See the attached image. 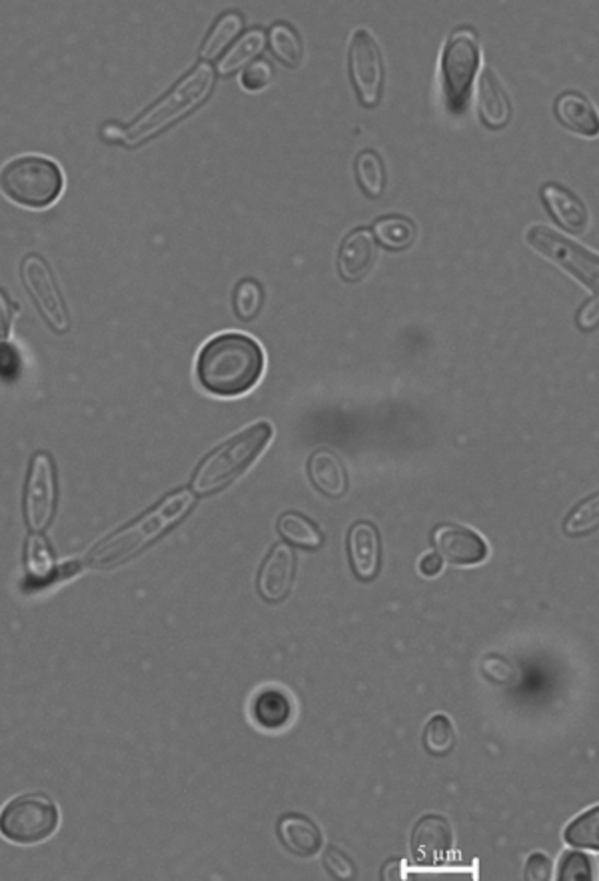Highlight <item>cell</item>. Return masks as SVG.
<instances>
[{"label": "cell", "mask_w": 599, "mask_h": 881, "mask_svg": "<svg viewBox=\"0 0 599 881\" xmlns=\"http://www.w3.org/2000/svg\"><path fill=\"white\" fill-rule=\"evenodd\" d=\"M265 372V352L246 334H220L200 350L197 360L198 383L210 395L234 398L252 390Z\"/></svg>", "instance_id": "6da1fadb"}, {"label": "cell", "mask_w": 599, "mask_h": 881, "mask_svg": "<svg viewBox=\"0 0 599 881\" xmlns=\"http://www.w3.org/2000/svg\"><path fill=\"white\" fill-rule=\"evenodd\" d=\"M195 506L192 490H178L162 500L152 510L128 524L127 528L104 538L86 554V566L93 569H113L139 556L144 548L154 544L162 533L180 522Z\"/></svg>", "instance_id": "7a4b0ae2"}, {"label": "cell", "mask_w": 599, "mask_h": 881, "mask_svg": "<svg viewBox=\"0 0 599 881\" xmlns=\"http://www.w3.org/2000/svg\"><path fill=\"white\" fill-rule=\"evenodd\" d=\"M272 436V426L268 422H258L222 442L198 466L192 475V490L200 496H208L231 486L236 478H240L262 456Z\"/></svg>", "instance_id": "3957f363"}, {"label": "cell", "mask_w": 599, "mask_h": 881, "mask_svg": "<svg viewBox=\"0 0 599 881\" xmlns=\"http://www.w3.org/2000/svg\"><path fill=\"white\" fill-rule=\"evenodd\" d=\"M214 86V70L210 64H198L190 70L183 81L174 86L156 105L150 106L142 117L134 120L132 127L122 128L120 142L127 146H137L144 140L152 139L156 132L174 125L178 118L185 117L198 105H202Z\"/></svg>", "instance_id": "277c9868"}, {"label": "cell", "mask_w": 599, "mask_h": 881, "mask_svg": "<svg viewBox=\"0 0 599 881\" xmlns=\"http://www.w3.org/2000/svg\"><path fill=\"white\" fill-rule=\"evenodd\" d=\"M64 186L58 164L45 156L24 154L0 168V192L24 209H47Z\"/></svg>", "instance_id": "5b68a950"}, {"label": "cell", "mask_w": 599, "mask_h": 881, "mask_svg": "<svg viewBox=\"0 0 599 881\" xmlns=\"http://www.w3.org/2000/svg\"><path fill=\"white\" fill-rule=\"evenodd\" d=\"M58 808L45 794H23L0 812V834L12 844L35 846L58 830Z\"/></svg>", "instance_id": "8992f818"}, {"label": "cell", "mask_w": 599, "mask_h": 881, "mask_svg": "<svg viewBox=\"0 0 599 881\" xmlns=\"http://www.w3.org/2000/svg\"><path fill=\"white\" fill-rule=\"evenodd\" d=\"M480 67V47L472 31L461 28L449 36L442 52V81L446 91L449 113L460 115L466 110L473 77Z\"/></svg>", "instance_id": "52a82bcc"}, {"label": "cell", "mask_w": 599, "mask_h": 881, "mask_svg": "<svg viewBox=\"0 0 599 881\" xmlns=\"http://www.w3.org/2000/svg\"><path fill=\"white\" fill-rule=\"evenodd\" d=\"M526 240L538 255L552 260L555 267L564 268L565 272H569L584 286H588L589 291L598 292V256L591 255L584 246L567 240L562 234L553 233L545 226H531L526 234Z\"/></svg>", "instance_id": "ba28073f"}, {"label": "cell", "mask_w": 599, "mask_h": 881, "mask_svg": "<svg viewBox=\"0 0 599 881\" xmlns=\"http://www.w3.org/2000/svg\"><path fill=\"white\" fill-rule=\"evenodd\" d=\"M21 280L28 296L35 302L36 310L57 334L70 330V314L62 292L58 289L52 270L38 255L24 256L21 262Z\"/></svg>", "instance_id": "9c48e42d"}, {"label": "cell", "mask_w": 599, "mask_h": 881, "mask_svg": "<svg viewBox=\"0 0 599 881\" xmlns=\"http://www.w3.org/2000/svg\"><path fill=\"white\" fill-rule=\"evenodd\" d=\"M57 468L50 454L38 453L31 462L24 488V518L33 532H43L57 510Z\"/></svg>", "instance_id": "30bf717a"}, {"label": "cell", "mask_w": 599, "mask_h": 881, "mask_svg": "<svg viewBox=\"0 0 599 881\" xmlns=\"http://www.w3.org/2000/svg\"><path fill=\"white\" fill-rule=\"evenodd\" d=\"M350 79L362 105L369 108L380 103L384 62L374 36L364 28L356 31L350 43Z\"/></svg>", "instance_id": "8fae6325"}, {"label": "cell", "mask_w": 599, "mask_h": 881, "mask_svg": "<svg viewBox=\"0 0 599 881\" xmlns=\"http://www.w3.org/2000/svg\"><path fill=\"white\" fill-rule=\"evenodd\" d=\"M434 545L438 556L451 566H473L488 557L484 538L463 526H439L434 532Z\"/></svg>", "instance_id": "7c38bea8"}, {"label": "cell", "mask_w": 599, "mask_h": 881, "mask_svg": "<svg viewBox=\"0 0 599 881\" xmlns=\"http://www.w3.org/2000/svg\"><path fill=\"white\" fill-rule=\"evenodd\" d=\"M294 576H296L294 550L286 544L274 545L258 572V594L266 602H284L292 590Z\"/></svg>", "instance_id": "4fadbf2b"}, {"label": "cell", "mask_w": 599, "mask_h": 881, "mask_svg": "<svg viewBox=\"0 0 599 881\" xmlns=\"http://www.w3.org/2000/svg\"><path fill=\"white\" fill-rule=\"evenodd\" d=\"M348 554L357 580L369 582L378 576L381 566V542L378 528L360 520L348 532Z\"/></svg>", "instance_id": "5bb4252c"}, {"label": "cell", "mask_w": 599, "mask_h": 881, "mask_svg": "<svg viewBox=\"0 0 599 881\" xmlns=\"http://www.w3.org/2000/svg\"><path fill=\"white\" fill-rule=\"evenodd\" d=\"M454 835L448 820L442 815H426L414 827L412 854L420 866H438L448 858Z\"/></svg>", "instance_id": "9a60e30c"}, {"label": "cell", "mask_w": 599, "mask_h": 881, "mask_svg": "<svg viewBox=\"0 0 599 881\" xmlns=\"http://www.w3.org/2000/svg\"><path fill=\"white\" fill-rule=\"evenodd\" d=\"M376 262V243L368 228H356L348 234L340 246L338 272L347 282H360L368 277Z\"/></svg>", "instance_id": "2e32d148"}, {"label": "cell", "mask_w": 599, "mask_h": 881, "mask_svg": "<svg viewBox=\"0 0 599 881\" xmlns=\"http://www.w3.org/2000/svg\"><path fill=\"white\" fill-rule=\"evenodd\" d=\"M277 832L282 846L298 858H314L322 847V832L302 813L282 815Z\"/></svg>", "instance_id": "e0dca14e"}, {"label": "cell", "mask_w": 599, "mask_h": 881, "mask_svg": "<svg viewBox=\"0 0 599 881\" xmlns=\"http://www.w3.org/2000/svg\"><path fill=\"white\" fill-rule=\"evenodd\" d=\"M478 113L492 130L507 127L512 118V103L492 69H484L478 82Z\"/></svg>", "instance_id": "ac0fdd59"}, {"label": "cell", "mask_w": 599, "mask_h": 881, "mask_svg": "<svg viewBox=\"0 0 599 881\" xmlns=\"http://www.w3.org/2000/svg\"><path fill=\"white\" fill-rule=\"evenodd\" d=\"M543 204L550 210L553 221L569 233L579 234L588 226V210L584 202L562 185H545L542 190Z\"/></svg>", "instance_id": "d6986e66"}, {"label": "cell", "mask_w": 599, "mask_h": 881, "mask_svg": "<svg viewBox=\"0 0 599 881\" xmlns=\"http://www.w3.org/2000/svg\"><path fill=\"white\" fill-rule=\"evenodd\" d=\"M312 484L328 498H342L348 492V472L344 462L330 450H318L308 460Z\"/></svg>", "instance_id": "ffe728a7"}, {"label": "cell", "mask_w": 599, "mask_h": 881, "mask_svg": "<svg viewBox=\"0 0 599 881\" xmlns=\"http://www.w3.org/2000/svg\"><path fill=\"white\" fill-rule=\"evenodd\" d=\"M555 117L565 128L584 137L598 134V115L588 101L577 93H564L555 101Z\"/></svg>", "instance_id": "44dd1931"}, {"label": "cell", "mask_w": 599, "mask_h": 881, "mask_svg": "<svg viewBox=\"0 0 599 881\" xmlns=\"http://www.w3.org/2000/svg\"><path fill=\"white\" fill-rule=\"evenodd\" d=\"M252 718L262 730H282L292 719V702L282 690L277 688L262 690L254 697Z\"/></svg>", "instance_id": "7402d4cb"}, {"label": "cell", "mask_w": 599, "mask_h": 881, "mask_svg": "<svg viewBox=\"0 0 599 881\" xmlns=\"http://www.w3.org/2000/svg\"><path fill=\"white\" fill-rule=\"evenodd\" d=\"M278 533L284 542L302 550H318L324 544L322 530L300 512H284L278 518Z\"/></svg>", "instance_id": "603a6c76"}, {"label": "cell", "mask_w": 599, "mask_h": 881, "mask_svg": "<svg viewBox=\"0 0 599 881\" xmlns=\"http://www.w3.org/2000/svg\"><path fill=\"white\" fill-rule=\"evenodd\" d=\"M266 47V35L262 28H252L248 31L243 38H238V43L220 59L219 72L224 77H231L234 72L244 69L250 60L256 59L258 55H262Z\"/></svg>", "instance_id": "cb8c5ba5"}, {"label": "cell", "mask_w": 599, "mask_h": 881, "mask_svg": "<svg viewBox=\"0 0 599 881\" xmlns=\"http://www.w3.org/2000/svg\"><path fill=\"white\" fill-rule=\"evenodd\" d=\"M268 45H270L272 55L284 67H289V69L300 67L302 57H304V47H302V40H300L298 33H296L294 26H290L286 23L274 24L270 28V35H268Z\"/></svg>", "instance_id": "d4e9b609"}, {"label": "cell", "mask_w": 599, "mask_h": 881, "mask_svg": "<svg viewBox=\"0 0 599 881\" xmlns=\"http://www.w3.org/2000/svg\"><path fill=\"white\" fill-rule=\"evenodd\" d=\"M243 26V14H238V12L234 11L222 14L219 21L214 23V26H212V31L208 33L207 40H204V45H202V50H200L202 59H216L220 52L228 47L236 36L240 35Z\"/></svg>", "instance_id": "484cf974"}, {"label": "cell", "mask_w": 599, "mask_h": 881, "mask_svg": "<svg viewBox=\"0 0 599 881\" xmlns=\"http://www.w3.org/2000/svg\"><path fill=\"white\" fill-rule=\"evenodd\" d=\"M374 236L388 250H406L414 243V222L406 216H384L374 224Z\"/></svg>", "instance_id": "4316f807"}, {"label": "cell", "mask_w": 599, "mask_h": 881, "mask_svg": "<svg viewBox=\"0 0 599 881\" xmlns=\"http://www.w3.org/2000/svg\"><path fill=\"white\" fill-rule=\"evenodd\" d=\"M357 185L362 186L364 195L369 198H380L386 188V166L380 154L374 151H364L356 158Z\"/></svg>", "instance_id": "83f0119b"}, {"label": "cell", "mask_w": 599, "mask_h": 881, "mask_svg": "<svg viewBox=\"0 0 599 881\" xmlns=\"http://www.w3.org/2000/svg\"><path fill=\"white\" fill-rule=\"evenodd\" d=\"M424 745H426L427 754L436 755V757H444L454 750L456 733H454V726L448 716L438 714L427 721L426 730H424Z\"/></svg>", "instance_id": "f1b7e54d"}, {"label": "cell", "mask_w": 599, "mask_h": 881, "mask_svg": "<svg viewBox=\"0 0 599 881\" xmlns=\"http://www.w3.org/2000/svg\"><path fill=\"white\" fill-rule=\"evenodd\" d=\"M565 842L569 846L586 847V849H598L599 847V810L594 808L589 812L582 813L577 820L567 825L565 830Z\"/></svg>", "instance_id": "f546056e"}, {"label": "cell", "mask_w": 599, "mask_h": 881, "mask_svg": "<svg viewBox=\"0 0 599 881\" xmlns=\"http://www.w3.org/2000/svg\"><path fill=\"white\" fill-rule=\"evenodd\" d=\"M599 524V496L594 494L591 498L584 500L576 506L572 514L565 518L564 532L572 538H579L586 533L594 532Z\"/></svg>", "instance_id": "4dcf8cb0"}, {"label": "cell", "mask_w": 599, "mask_h": 881, "mask_svg": "<svg viewBox=\"0 0 599 881\" xmlns=\"http://www.w3.org/2000/svg\"><path fill=\"white\" fill-rule=\"evenodd\" d=\"M265 304V291L256 280H243L234 291V310L243 320H254Z\"/></svg>", "instance_id": "1f68e13d"}, {"label": "cell", "mask_w": 599, "mask_h": 881, "mask_svg": "<svg viewBox=\"0 0 599 881\" xmlns=\"http://www.w3.org/2000/svg\"><path fill=\"white\" fill-rule=\"evenodd\" d=\"M26 564L33 578H47L52 569V554L43 536H31L26 544Z\"/></svg>", "instance_id": "d6a6232c"}, {"label": "cell", "mask_w": 599, "mask_h": 881, "mask_svg": "<svg viewBox=\"0 0 599 881\" xmlns=\"http://www.w3.org/2000/svg\"><path fill=\"white\" fill-rule=\"evenodd\" d=\"M560 880H591V864H589L588 856H586V854H579V851H567V854H564V858L560 859Z\"/></svg>", "instance_id": "836d02e7"}, {"label": "cell", "mask_w": 599, "mask_h": 881, "mask_svg": "<svg viewBox=\"0 0 599 881\" xmlns=\"http://www.w3.org/2000/svg\"><path fill=\"white\" fill-rule=\"evenodd\" d=\"M324 870L330 873V878L334 880H354L356 878V866L354 861L348 858L344 851H340L338 847H330L324 854Z\"/></svg>", "instance_id": "e575fe53"}, {"label": "cell", "mask_w": 599, "mask_h": 881, "mask_svg": "<svg viewBox=\"0 0 599 881\" xmlns=\"http://www.w3.org/2000/svg\"><path fill=\"white\" fill-rule=\"evenodd\" d=\"M482 673L492 682V684H512L516 680V668L504 660L502 656H488L482 661Z\"/></svg>", "instance_id": "d590c367"}, {"label": "cell", "mask_w": 599, "mask_h": 881, "mask_svg": "<svg viewBox=\"0 0 599 881\" xmlns=\"http://www.w3.org/2000/svg\"><path fill=\"white\" fill-rule=\"evenodd\" d=\"M272 74H274V69H272V64L268 60H256L248 69L244 70L243 86L250 93L262 91L272 82Z\"/></svg>", "instance_id": "8d00e7d4"}, {"label": "cell", "mask_w": 599, "mask_h": 881, "mask_svg": "<svg viewBox=\"0 0 599 881\" xmlns=\"http://www.w3.org/2000/svg\"><path fill=\"white\" fill-rule=\"evenodd\" d=\"M526 878L530 881H548L552 878V861L545 854H533L526 864Z\"/></svg>", "instance_id": "74e56055"}, {"label": "cell", "mask_w": 599, "mask_h": 881, "mask_svg": "<svg viewBox=\"0 0 599 881\" xmlns=\"http://www.w3.org/2000/svg\"><path fill=\"white\" fill-rule=\"evenodd\" d=\"M19 306L11 301V296L0 289V340L11 337L12 322Z\"/></svg>", "instance_id": "f35d334b"}, {"label": "cell", "mask_w": 599, "mask_h": 881, "mask_svg": "<svg viewBox=\"0 0 599 881\" xmlns=\"http://www.w3.org/2000/svg\"><path fill=\"white\" fill-rule=\"evenodd\" d=\"M598 318L599 302L598 298H594V301L586 302L584 308L577 314V326L588 332V330H594L598 326Z\"/></svg>", "instance_id": "ab89813d"}, {"label": "cell", "mask_w": 599, "mask_h": 881, "mask_svg": "<svg viewBox=\"0 0 599 881\" xmlns=\"http://www.w3.org/2000/svg\"><path fill=\"white\" fill-rule=\"evenodd\" d=\"M442 564H444V560H442L438 554H426V556L420 560V572H422V576H426V578H434V576H438L439 572H442Z\"/></svg>", "instance_id": "60d3db41"}, {"label": "cell", "mask_w": 599, "mask_h": 881, "mask_svg": "<svg viewBox=\"0 0 599 881\" xmlns=\"http://www.w3.org/2000/svg\"><path fill=\"white\" fill-rule=\"evenodd\" d=\"M381 878L388 881H396L402 878V861L400 859H388L384 870H381Z\"/></svg>", "instance_id": "b9f144b4"}]
</instances>
